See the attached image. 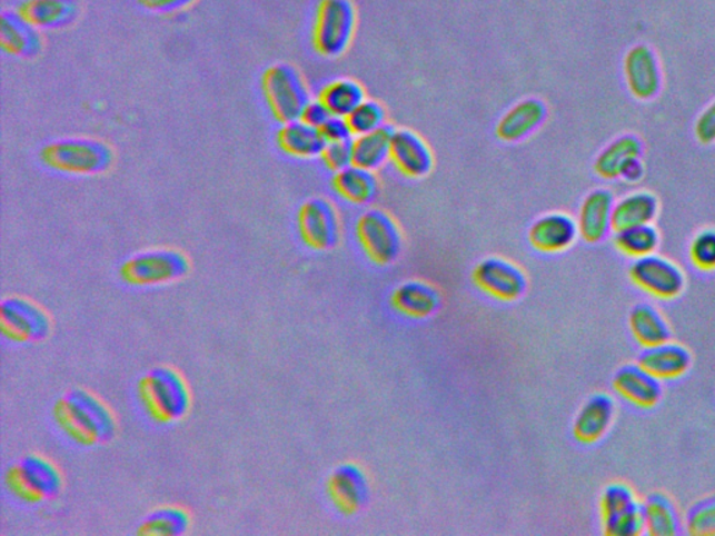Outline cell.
<instances>
[{"label":"cell","mask_w":715,"mask_h":536,"mask_svg":"<svg viewBox=\"0 0 715 536\" xmlns=\"http://www.w3.org/2000/svg\"><path fill=\"white\" fill-rule=\"evenodd\" d=\"M138 399L141 411L157 425L177 424L192 407L187 380L169 366H158L141 377Z\"/></svg>","instance_id":"2"},{"label":"cell","mask_w":715,"mask_h":536,"mask_svg":"<svg viewBox=\"0 0 715 536\" xmlns=\"http://www.w3.org/2000/svg\"><path fill=\"white\" fill-rule=\"evenodd\" d=\"M331 188L342 200L355 206H367L378 197L379 178L374 171L357 166H349L331 178Z\"/></svg>","instance_id":"26"},{"label":"cell","mask_w":715,"mask_h":536,"mask_svg":"<svg viewBox=\"0 0 715 536\" xmlns=\"http://www.w3.org/2000/svg\"><path fill=\"white\" fill-rule=\"evenodd\" d=\"M319 100L329 108L335 117L347 118L355 108L367 100V91L357 80L337 79L320 90Z\"/></svg>","instance_id":"30"},{"label":"cell","mask_w":715,"mask_h":536,"mask_svg":"<svg viewBox=\"0 0 715 536\" xmlns=\"http://www.w3.org/2000/svg\"><path fill=\"white\" fill-rule=\"evenodd\" d=\"M357 30V10L351 0H319L316 8L312 46L327 59L342 57L351 47Z\"/></svg>","instance_id":"6"},{"label":"cell","mask_w":715,"mask_h":536,"mask_svg":"<svg viewBox=\"0 0 715 536\" xmlns=\"http://www.w3.org/2000/svg\"><path fill=\"white\" fill-rule=\"evenodd\" d=\"M613 385L622 398L638 408H653L663 397L659 380L638 364L622 366L614 376Z\"/></svg>","instance_id":"21"},{"label":"cell","mask_w":715,"mask_h":536,"mask_svg":"<svg viewBox=\"0 0 715 536\" xmlns=\"http://www.w3.org/2000/svg\"><path fill=\"white\" fill-rule=\"evenodd\" d=\"M644 524L653 536H675L681 533V519L674 502L663 494H653L643 503Z\"/></svg>","instance_id":"32"},{"label":"cell","mask_w":715,"mask_h":536,"mask_svg":"<svg viewBox=\"0 0 715 536\" xmlns=\"http://www.w3.org/2000/svg\"><path fill=\"white\" fill-rule=\"evenodd\" d=\"M629 327L633 338L644 348L669 341L671 328L653 305L638 304L630 310Z\"/></svg>","instance_id":"29"},{"label":"cell","mask_w":715,"mask_h":536,"mask_svg":"<svg viewBox=\"0 0 715 536\" xmlns=\"http://www.w3.org/2000/svg\"><path fill=\"white\" fill-rule=\"evenodd\" d=\"M642 141L633 135H625L616 139L609 146L599 152L597 160L594 162L595 172L605 179H616L620 177L622 168L632 158L642 157Z\"/></svg>","instance_id":"31"},{"label":"cell","mask_w":715,"mask_h":536,"mask_svg":"<svg viewBox=\"0 0 715 536\" xmlns=\"http://www.w3.org/2000/svg\"><path fill=\"white\" fill-rule=\"evenodd\" d=\"M113 150L106 141L68 138L51 141L40 151L43 166L52 171L91 177L107 172L113 163Z\"/></svg>","instance_id":"3"},{"label":"cell","mask_w":715,"mask_h":536,"mask_svg":"<svg viewBox=\"0 0 715 536\" xmlns=\"http://www.w3.org/2000/svg\"><path fill=\"white\" fill-rule=\"evenodd\" d=\"M637 364L658 380H675L684 376L692 365V355L679 344L664 343L644 348Z\"/></svg>","instance_id":"22"},{"label":"cell","mask_w":715,"mask_h":536,"mask_svg":"<svg viewBox=\"0 0 715 536\" xmlns=\"http://www.w3.org/2000/svg\"><path fill=\"white\" fill-rule=\"evenodd\" d=\"M53 419L64 437L83 447L108 445L117 435V420L111 409L83 388H73L58 399Z\"/></svg>","instance_id":"1"},{"label":"cell","mask_w":715,"mask_h":536,"mask_svg":"<svg viewBox=\"0 0 715 536\" xmlns=\"http://www.w3.org/2000/svg\"><path fill=\"white\" fill-rule=\"evenodd\" d=\"M321 133H324L327 143H332V141H348L354 139V133L347 118L342 117H332L327 120V122L320 128Z\"/></svg>","instance_id":"41"},{"label":"cell","mask_w":715,"mask_h":536,"mask_svg":"<svg viewBox=\"0 0 715 536\" xmlns=\"http://www.w3.org/2000/svg\"><path fill=\"white\" fill-rule=\"evenodd\" d=\"M614 195L607 189H594L584 197L578 211L577 227L588 244L603 242L613 229Z\"/></svg>","instance_id":"17"},{"label":"cell","mask_w":715,"mask_h":536,"mask_svg":"<svg viewBox=\"0 0 715 536\" xmlns=\"http://www.w3.org/2000/svg\"><path fill=\"white\" fill-rule=\"evenodd\" d=\"M686 530L691 535H715V496L696 503L687 513Z\"/></svg>","instance_id":"38"},{"label":"cell","mask_w":715,"mask_h":536,"mask_svg":"<svg viewBox=\"0 0 715 536\" xmlns=\"http://www.w3.org/2000/svg\"><path fill=\"white\" fill-rule=\"evenodd\" d=\"M329 496L338 510L354 514L368 502L369 485L367 475L355 464H342L331 473L327 483Z\"/></svg>","instance_id":"15"},{"label":"cell","mask_w":715,"mask_h":536,"mask_svg":"<svg viewBox=\"0 0 715 536\" xmlns=\"http://www.w3.org/2000/svg\"><path fill=\"white\" fill-rule=\"evenodd\" d=\"M615 245L625 255L635 257H643L653 255L659 245V234L652 224L640 226L624 231H618L615 235Z\"/></svg>","instance_id":"34"},{"label":"cell","mask_w":715,"mask_h":536,"mask_svg":"<svg viewBox=\"0 0 715 536\" xmlns=\"http://www.w3.org/2000/svg\"><path fill=\"white\" fill-rule=\"evenodd\" d=\"M190 517L182 507L167 506L151 512L139 525L138 534L178 536L188 533Z\"/></svg>","instance_id":"33"},{"label":"cell","mask_w":715,"mask_h":536,"mask_svg":"<svg viewBox=\"0 0 715 536\" xmlns=\"http://www.w3.org/2000/svg\"><path fill=\"white\" fill-rule=\"evenodd\" d=\"M390 161L397 171L409 179H424L434 171L435 156L427 140L411 129H395Z\"/></svg>","instance_id":"13"},{"label":"cell","mask_w":715,"mask_h":536,"mask_svg":"<svg viewBox=\"0 0 715 536\" xmlns=\"http://www.w3.org/2000/svg\"><path fill=\"white\" fill-rule=\"evenodd\" d=\"M604 533L609 536H636L646 529L642 503L619 516L603 519Z\"/></svg>","instance_id":"37"},{"label":"cell","mask_w":715,"mask_h":536,"mask_svg":"<svg viewBox=\"0 0 715 536\" xmlns=\"http://www.w3.org/2000/svg\"><path fill=\"white\" fill-rule=\"evenodd\" d=\"M475 287L502 302H515L527 292L526 272L505 257H485L473 270Z\"/></svg>","instance_id":"10"},{"label":"cell","mask_w":715,"mask_h":536,"mask_svg":"<svg viewBox=\"0 0 715 536\" xmlns=\"http://www.w3.org/2000/svg\"><path fill=\"white\" fill-rule=\"evenodd\" d=\"M386 118L387 112L384 103L376 100H365L361 106L354 109L347 120L355 138V136L373 133V131L384 128Z\"/></svg>","instance_id":"35"},{"label":"cell","mask_w":715,"mask_h":536,"mask_svg":"<svg viewBox=\"0 0 715 536\" xmlns=\"http://www.w3.org/2000/svg\"><path fill=\"white\" fill-rule=\"evenodd\" d=\"M320 158L329 171L335 173L342 171L352 166V140L327 143Z\"/></svg>","instance_id":"40"},{"label":"cell","mask_w":715,"mask_h":536,"mask_svg":"<svg viewBox=\"0 0 715 536\" xmlns=\"http://www.w3.org/2000/svg\"><path fill=\"white\" fill-rule=\"evenodd\" d=\"M614 417V399L608 394H594L578 409L573 423V436L582 445H593L607 435Z\"/></svg>","instance_id":"19"},{"label":"cell","mask_w":715,"mask_h":536,"mask_svg":"<svg viewBox=\"0 0 715 536\" xmlns=\"http://www.w3.org/2000/svg\"><path fill=\"white\" fill-rule=\"evenodd\" d=\"M658 215V200L649 191H635L616 201L613 212V229L615 232L624 229L647 226Z\"/></svg>","instance_id":"27"},{"label":"cell","mask_w":715,"mask_h":536,"mask_svg":"<svg viewBox=\"0 0 715 536\" xmlns=\"http://www.w3.org/2000/svg\"><path fill=\"white\" fill-rule=\"evenodd\" d=\"M331 117L332 115L329 108H327L324 102L320 100H310L307 108L304 109L301 119L305 123L320 129Z\"/></svg>","instance_id":"44"},{"label":"cell","mask_w":715,"mask_h":536,"mask_svg":"<svg viewBox=\"0 0 715 536\" xmlns=\"http://www.w3.org/2000/svg\"><path fill=\"white\" fill-rule=\"evenodd\" d=\"M9 494L27 505L53 500L61 495L63 478L51 459L29 454L14 463L4 475Z\"/></svg>","instance_id":"4"},{"label":"cell","mask_w":715,"mask_h":536,"mask_svg":"<svg viewBox=\"0 0 715 536\" xmlns=\"http://www.w3.org/2000/svg\"><path fill=\"white\" fill-rule=\"evenodd\" d=\"M625 78L632 95L638 100H652L662 89V70L655 53L646 46H637L625 58Z\"/></svg>","instance_id":"18"},{"label":"cell","mask_w":715,"mask_h":536,"mask_svg":"<svg viewBox=\"0 0 715 536\" xmlns=\"http://www.w3.org/2000/svg\"><path fill=\"white\" fill-rule=\"evenodd\" d=\"M261 92L272 118L280 123L301 119L310 102L307 81L295 66L276 63L261 76Z\"/></svg>","instance_id":"5"},{"label":"cell","mask_w":715,"mask_h":536,"mask_svg":"<svg viewBox=\"0 0 715 536\" xmlns=\"http://www.w3.org/2000/svg\"><path fill=\"white\" fill-rule=\"evenodd\" d=\"M691 259L698 270H715V229H704L693 238Z\"/></svg>","instance_id":"39"},{"label":"cell","mask_w":715,"mask_h":536,"mask_svg":"<svg viewBox=\"0 0 715 536\" xmlns=\"http://www.w3.org/2000/svg\"><path fill=\"white\" fill-rule=\"evenodd\" d=\"M0 328L9 341L32 344L49 337L52 321L41 306L26 298L10 297L0 306Z\"/></svg>","instance_id":"9"},{"label":"cell","mask_w":715,"mask_h":536,"mask_svg":"<svg viewBox=\"0 0 715 536\" xmlns=\"http://www.w3.org/2000/svg\"><path fill=\"white\" fill-rule=\"evenodd\" d=\"M18 12L38 30H59L80 14L78 0H24Z\"/></svg>","instance_id":"23"},{"label":"cell","mask_w":715,"mask_h":536,"mask_svg":"<svg viewBox=\"0 0 715 536\" xmlns=\"http://www.w3.org/2000/svg\"><path fill=\"white\" fill-rule=\"evenodd\" d=\"M695 135L702 145H712L715 141V101L702 112L696 120Z\"/></svg>","instance_id":"42"},{"label":"cell","mask_w":715,"mask_h":536,"mask_svg":"<svg viewBox=\"0 0 715 536\" xmlns=\"http://www.w3.org/2000/svg\"><path fill=\"white\" fill-rule=\"evenodd\" d=\"M395 129L389 125L373 133L355 136L352 139L354 166L378 171L390 160L391 138Z\"/></svg>","instance_id":"28"},{"label":"cell","mask_w":715,"mask_h":536,"mask_svg":"<svg viewBox=\"0 0 715 536\" xmlns=\"http://www.w3.org/2000/svg\"><path fill=\"white\" fill-rule=\"evenodd\" d=\"M0 46L13 57L30 59L41 53L43 40L37 27L29 23L18 10H4L0 16Z\"/></svg>","instance_id":"20"},{"label":"cell","mask_w":715,"mask_h":536,"mask_svg":"<svg viewBox=\"0 0 715 536\" xmlns=\"http://www.w3.org/2000/svg\"><path fill=\"white\" fill-rule=\"evenodd\" d=\"M298 231L304 244L315 250L336 248L341 238V220L336 206L324 197H312L299 207Z\"/></svg>","instance_id":"11"},{"label":"cell","mask_w":715,"mask_h":536,"mask_svg":"<svg viewBox=\"0 0 715 536\" xmlns=\"http://www.w3.org/2000/svg\"><path fill=\"white\" fill-rule=\"evenodd\" d=\"M277 146L287 156L299 160H312L324 152L327 141L318 128L305 123L302 119L284 123L277 131Z\"/></svg>","instance_id":"25"},{"label":"cell","mask_w":715,"mask_h":536,"mask_svg":"<svg viewBox=\"0 0 715 536\" xmlns=\"http://www.w3.org/2000/svg\"><path fill=\"white\" fill-rule=\"evenodd\" d=\"M629 276L638 288L658 299L679 297L685 288L681 268L657 255L637 257L629 267Z\"/></svg>","instance_id":"12"},{"label":"cell","mask_w":715,"mask_h":536,"mask_svg":"<svg viewBox=\"0 0 715 536\" xmlns=\"http://www.w3.org/2000/svg\"><path fill=\"white\" fill-rule=\"evenodd\" d=\"M355 234L368 259L378 266L395 262L403 250V232L395 217L381 209H369L358 217Z\"/></svg>","instance_id":"8"},{"label":"cell","mask_w":715,"mask_h":536,"mask_svg":"<svg viewBox=\"0 0 715 536\" xmlns=\"http://www.w3.org/2000/svg\"><path fill=\"white\" fill-rule=\"evenodd\" d=\"M644 172H646L644 163L642 162L640 157H636L625 163V167L622 168L619 178L624 179L625 182L637 183L643 179Z\"/></svg>","instance_id":"45"},{"label":"cell","mask_w":715,"mask_h":536,"mask_svg":"<svg viewBox=\"0 0 715 536\" xmlns=\"http://www.w3.org/2000/svg\"><path fill=\"white\" fill-rule=\"evenodd\" d=\"M198 0H138L141 8L152 13L169 14L193 7Z\"/></svg>","instance_id":"43"},{"label":"cell","mask_w":715,"mask_h":536,"mask_svg":"<svg viewBox=\"0 0 715 536\" xmlns=\"http://www.w3.org/2000/svg\"><path fill=\"white\" fill-rule=\"evenodd\" d=\"M391 306L398 314L413 319H425L440 308V294L433 284L409 280L400 284L391 294Z\"/></svg>","instance_id":"24"},{"label":"cell","mask_w":715,"mask_h":536,"mask_svg":"<svg viewBox=\"0 0 715 536\" xmlns=\"http://www.w3.org/2000/svg\"><path fill=\"white\" fill-rule=\"evenodd\" d=\"M637 505L635 492L630 486L622 483L608 485L603 492L602 500H599L603 519L619 516Z\"/></svg>","instance_id":"36"},{"label":"cell","mask_w":715,"mask_h":536,"mask_svg":"<svg viewBox=\"0 0 715 536\" xmlns=\"http://www.w3.org/2000/svg\"><path fill=\"white\" fill-rule=\"evenodd\" d=\"M548 118V107L539 98H526L513 106L496 125V136L505 143H518L535 133Z\"/></svg>","instance_id":"16"},{"label":"cell","mask_w":715,"mask_h":536,"mask_svg":"<svg viewBox=\"0 0 715 536\" xmlns=\"http://www.w3.org/2000/svg\"><path fill=\"white\" fill-rule=\"evenodd\" d=\"M190 271L188 256L177 249H150L130 256L119 268V277L130 287L163 286L187 277Z\"/></svg>","instance_id":"7"},{"label":"cell","mask_w":715,"mask_h":536,"mask_svg":"<svg viewBox=\"0 0 715 536\" xmlns=\"http://www.w3.org/2000/svg\"><path fill=\"white\" fill-rule=\"evenodd\" d=\"M578 227L575 218L566 212L554 211L538 217L528 231V242L539 254H562L576 242Z\"/></svg>","instance_id":"14"}]
</instances>
